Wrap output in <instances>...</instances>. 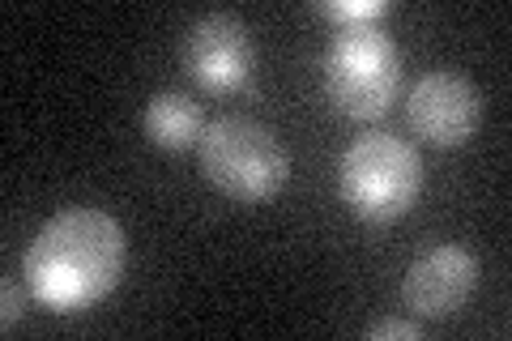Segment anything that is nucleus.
Here are the masks:
<instances>
[{
  "instance_id": "nucleus-6",
  "label": "nucleus",
  "mask_w": 512,
  "mask_h": 341,
  "mask_svg": "<svg viewBox=\"0 0 512 341\" xmlns=\"http://www.w3.org/2000/svg\"><path fill=\"white\" fill-rule=\"evenodd\" d=\"M406 120L423 141L453 150L466 145L478 133L483 120V99H478L474 81L457 69H436L414 81L410 99H406Z\"/></svg>"
},
{
  "instance_id": "nucleus-7",
  "label": "nucleus",
  "mask_w": 512,
  "mask_h": 341,
  "mask_svg": "<svg viewBox=\"0 0 512 341\" xmlns=\"http://www.w3.org/2000/svg\"><path fill=\"white\" fill-rule=\"evenodd\" d=\"M474 286H478V256L461 248V243H440V248L423 252L406 269L402 299L414 316L444 320L474 295Z\"/></svg>"
},
{
  "instance_id": "nucleus-5",
  "label": "nucleus",
  "mask_w": 512,
  "mask_h": 341,
  "mask_svg": "<svg viewBox=\"0 0 512 341\" xmlns=\"http://www.w3.org/2000/svg\"><path fill=\"white\" fill-rule=\"evenodd\" d=\"M184 69L210 94H231L248 86L256 69L252 30L235 13H205L184 35Z\"/></svg>"
},
{
  "instance_id": "nucleus-1",
  "label": "nucleus",
  "mask_w": 512,
  "mask_h": 341,
  "mask_svg": "<svg viewBox=\"0 0 512 341\" xmlns=\"http://www.w3.org/2000/svg\"><path fill=\"white\" fill-rule=\"evenodd\" d=\"M128 265L124 226L90 205H73L52 214L30 239L22 273L30 290L56 312L99 303L120 286Z\"/></svg>"
},
{
  "instance_id": "nucleus-9",
  "label": "nucleus",
  "mask_w": 512,
  "mask_h": 341,
  "mask_svg": "<svg viewBox=\"0 0 512 341\" xmlns=\"http://www.w3.org/2000/svg\"><path fill=\"white\" fill-rule=\"evenodd\" d=\"M320 13H325L329 22H338V26H355V22H376L384 13V5L380 0H325Z\"/></svg>"
},
{
  "instance_id": "nucleus-8",
  "label": "nucleus",
  "mask_w": 512,
  "mask_h": 341,
  "mask_svg": "<svg viewBox=\"0 0 512 341\" xmlns=\"http://www.w3.org/2000/svg\"><path fill=\"white\" fill-rule=\"evenodd\" d=\"M146 137L158 150H188L192 141H201L205 120H201V103L184 90H163L154 94L146 107Z\"/></svg>"
},
{
  "instance_id": "nucleus-4",
  "label": "nucleus",
  "mask_w": 512,
  "mask_h": 341,
  "mask_svg": "<svg viewBox=\"0 0 512 341\" xmlns=\"http://www.w3.org/2000/svg\"><path fill=\"white\" fill-rule=\"evenodd\" d=\"M342 201L367 222H393L410 214L423 192V158L393 133H363L346 145L338 167Z\"/></svg>"
},
{
  "instance_id": "nucleus-10",
  "label": "nucleus",
  "mask_w": 512,
  "mask_h": 341,
  "mask_svg": "<svg viewBox=\"0 0 512 341\" xmlns=\"http://www.w3.org/2000/svg\"><path fill=\"white\" fill-rule=\"evenodd\" d=\"M423 329H419V324H414V320H376L372 324V329H367V341H389V337H406V341H414V337H419Z\"/></svg>"
},
{
  "instance_id": "nucleus-11",
  "label": "nucleus",
  "mask_w": 512,
  "mask_h": 341,
  "mask_svg": "<svg viewBox=\"0 0 512 341\" xmlns=\"http://www.w3.org/2000/svg\"><path fill=\"white\" fill-rule=\"evenodd\" d=\"M0 295H5V316H0V329L13 333V324H18L22 312H26V299H22V290H18V282H13V278L0 282Z\"/></svg>"
},
{
  "instance_id": "nucleus-3",
  "label": "nucleus",
  "mask_w": 512,
  "mask_h": 341,
  "mask_svg": "<svg viewBox=\"0 0 512 341\" xmlns=\"http://www.w3.org/2000/svg\"><path fill=\"white\" fill-rule=\"evenodd\" d=\"M402 90V52L376 22L338 26L325 47V94L350 120H376Z\"/></svg>"
},
{
  "instance_id": "nucleus-2",
  "label": "nucleus",
  "mask_w": 512,
  "mask_h": 341,
  "mask_svg": "<svg viewBox=\"0 0 512 341\" xmlns=\"http://www.w3.org/2000/svg\"><path fill=\"white\" fill-rule=\"evenodd\" d=\"M197 154H201L205 180L222 197L244 201V205L278 197L286 175H291V162H286L278 133L252 116H222L214 124H205Z\"/></svg>"
}]
</instances>
